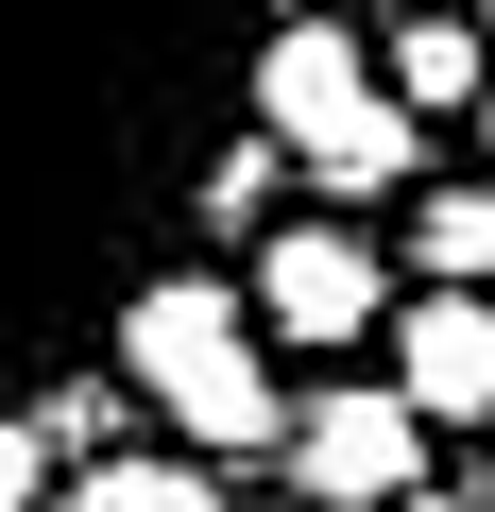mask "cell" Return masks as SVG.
I'll use <instances>...</instances> for the list:
<instances>
[{"label":"cell","instance_id":"obj_1","mask_svg":"<svg viewBox=\"0 0 495 512\" xmlns=\"http://www.w3.org/2000/svg\"><path fill=\"white\" fill-rule=\"evenodd\" d=\"M120 359H137V393H154L188 444L274 461V376H257V308H239V291H205V274H154V291L120 308Z\"/></svg>","mask_w":495,"mask_h":512},{"label":"cell","instance_id":"obj_12","mask_svg":"<svg viewBox=\"0 0 495 512\" xmlns=\"http://www.w3.org/2000/svg\"><path fill=\"white\" fill-rule=\"evenodd\" d=\"M376 18H393V0H376Z\"/></svg>","mask_w":495,"mask_h":512},{"label":"cell","instance_id":"obj_9","mask_svg":"<svg viewBox=\"0 0 495 512\" xmlns=\"http://www.w3.org/2000/svg\"><path fill=\"white\" fill-rule=\"evenodd\" d=\"M35 478H52V444H35V427H0V512H18Z\"/></svg>","mask_w":495,"mask_h":512},{"label":"cell","instance_id":"obj_5","mask_svg":"<svg viewBox=\"0 0 495 512\" xmlns=\"http://www.w3.org/2000/svg\"><path fill=\"white\" fill-rule=\"evenodd\" d=\"M393 393H410V410H461V427H478V410H495V308L427 274V308H393Z\"/></svg>","mask_w":495,"mask_h":512},{"label":"cell","instance_id":"obj_6","mask_svg":"<svg viewBox=\"0 0 495 512\" xmlns=\"http://www.w3.org/2000/svg\"><path fill=\"white\" fill-rule=\"evenodd\" d=\"M478 69H495V52H478V35L444 18V0H393V103H410V120L478 103Z\"/></svg>","mask_w":495,"mask_h":512},{"label":"cell","instance_id":"obj_3","mask_svg":"<svg viewBox=\"0 0 495 512\" xmlns=\"http://www.w3.org/2000/svg\"><path fill=\"white\" fill-rule=\"evenodd\" d=\"M274 461H291L308 512H393V495L427 478V410H410V393H325V410L274 427Z\"/></svg>","mask_w":495,"mask_h":512},{"label":"cell","instance_id":"obj_11","mask_svg":"<svg viewBox=\"0 0 495 512\" xmlns=\"http://www.w3.org/2000/svg\"><path fill=\"white\" fill-rule=\"evenodd\" d=\"M478 137H495V69H478Z\"/></svg>","mask_w":495,"mask_h":512},{"label":"cell","instance_id":"obj_10","mask_svg":"<svg viewBox=\"0 0 495 512\" xmlns=\"http://www.w3.org/2000/svg\"><path fill=\"white\" fill-rule=\"evenodd\" d=\"M393 512H495V495H427V478H410V495H393Z\"/></svg>","mask_w":495,"mask_h":512},{"label":"cell","instance_id":"obj_2","mask_svg":"<svg viewBox=\"0 0 495 512\" xmlns=\"http://www.w3.org/2000/svg\"><path fill=\"white\" fill-rule=\"evenodd\" d=\"M257 120H274V137H291V154H308L342 205L410 188V154H427V137H410V103L359 69V35H325V18H291V35L257 52Z\"/></svg>","mask_w":495,"mask_h":512},{"label":"cell","instance_id":"obj_13","mask_svg":"<svg viewBox=\"0 0 495 512\" xmlns=\"http://www.w3.org/2000/svg\"><path fill=\"white\" fill-rule=\"evenodd\" d=\"M478 18H495V0H478Z\"/></svg>","mask_w":495,"mask_h":512},{"label":"cell","instance_id":"obj_4","mask_svg":"<svg viewBox=\"0 0 495 512\" xmlns=\"http://www.w3.org/2000/svg\"><path fill=\"white\" fill-rule=\"evenodd\" d=\"M257 325H291V342H359V325H376V256H359L342 222H274V256H257Z\"/></svg>","mask_w":495,"mask_h":512},{"label":"cell","instance_id":"obj_8","mask_svg":"<svg viewBox=\"0 0 495 512\" xmlns=\"http://www.w3.org/2000/svg\"><path fill=\"white\" fill-rule=\"evenodd\" d=\"M427 274H444V291L495 274V188H444V205H427Z\"/></svg>","mask_w":495,"mask_h":512},{"label":"cell","instance_id":"obj_7","mask_svg":"<svg viewBox=\"0 0 495 512\" xmlns=\"http://www.w3.org/2000/svg\"><path fill=\"white\" fill-rule=\"evenodd\" d=\"M52 512H222V495H205L188 461H103V478H69Z\"/></svg>","mask_w":495,"mask_h":512}]
</instances>
